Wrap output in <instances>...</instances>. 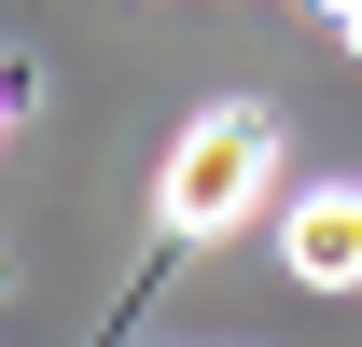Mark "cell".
Segmentation results:
<instances>
[{
	"label": "cell",
	"instance_id": "2",
	"mask_svg": "<svg viewBox=\"0 0 362 347\" xmlns=\"http://www.w3.org/2000/svg\"><path fill=\"white\" fill-rule=\"evenodd\" d=\"M279 250L307 292H362V195H307V209L279 222Z\"/></svg>",
	"mask_w": 362,
	"mask_h": 347
},
{
	"label": "cell",
	"instance_id": "3",
	"mask_svg": "<svg viewBox=\"0 0 362 347\" xmlns=\"http://www.w3.org/2000/svg\"><path fill=\"white\" fill-rule=\"evenodd\" d=\"M334 28H349V56H362V0H349V14H334Z\"/></svg>",
	"mask_w": 362,
	"mask_h": 347
},
{
	"label": "cell",
	"instance_id": "1",
	"mask_svg": "<svg viewBox=\"0 0 362 347\" xmlns=\"http://www.w3.org/2000/svg\"><path fill=\"white\" fill-rule=\"evenodd\" d=\"M265 181H279V126L251 111V97H223V111H195V126H181L168 181H153V222H168V236H237Z\"/></svg>",
	"mask_w": 362,
	"mask_h": 347
}]
</instances>
